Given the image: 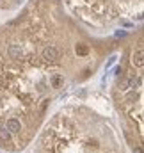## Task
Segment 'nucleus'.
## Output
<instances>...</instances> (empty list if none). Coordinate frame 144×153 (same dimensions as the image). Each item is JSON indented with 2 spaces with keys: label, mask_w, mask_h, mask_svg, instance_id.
Instances as JSON below:
<instances>
[{
  "label": "nucleus",
  "mask_w": 144,
  "mask_h": 153,
  "mask_svg": "<svg viewBox=\"0 0 144 153\" xmlns=\"http://www.w3.org/2000/svg\"><path fill=\"white\" fill-rule=\"evenodd\" d=\"M9 132H13V134H16V132H20L22 130V123L18 121V119H14V117H11V119H7V126H5Z\"/></svg>",
  "instance_id": "3"
},
{
  "label": "nucleus",
  "mask_w": 144,
  "mask_h": 153,
  "mask_svg": "<svg viewBox=\"0 0 144 153\" xmlns=\"http://www.w3.org/2000/svg\"><path fill=\"white\" fill-rule=\"evenodd\" d=\"M59 50L53 46V45H48V46H45V50H43V59L46 61V62H55L57 59H59Z\"/></svg>",
  "instance_id": "1"
},
{
  "label": "nucleus",
  "mask_w": 144,
  "mask_h": 153,
  "mask_svg": "<svg viewBox=\"0 0 144 153\" xmlns=\"http://www.w3.org/2000/svg\"><path fill=\"white\" fill-rule=\"evenodd\" d=\"M11 2H13V4H14V5H18V4H20V2H22V0H11Z\"/></svg>",
  "instance_id": "11"
},
{
  "label": "nucleus",
  "mask_w": 144,
  "mask_h": 153,
  "mask_svg": "<svg viewBox=\"0 0 144 153\" xmlns=\"http://www.w3.org/2000/svg\"><path fill=\"white\" fill-rule=\"evenodd\" d=\"M134 153H143V150H141V146H137V148L134 150Z\"/></svg>",
  "instance_id": "10"
},
{
  "label": "nucleus",
  "mask_w": 144,
  "mask_h": 153,
  "mask_svg": "<svg viewBox=\"0 0 144 153\" xmlns=\"http://www.w3.org/2000/svg\"><path fill=\"white\" fill-rule=\"evenodd\" d=\"M7 52H9L11 59H22V55H23V52H22V48H20L18 45H11Z\"/></svg>",
  "instance_id": "4"
},
{
  "label": "nucleus",
  "mask_w": 144,
  "mask_h": 153,
  "mask_svg": "<svg viewBox=\"0 0 144 153\" xmlns=\"http://www.w3.org/2000/svg\"><path fill=\"white\" fill-rule=\"evenodd\" d=\"M48 103H50V100H43V102H41V105H39V114H41V116L45 114V111H46Z\"/></svg>",
  "instance_id": "8"
},
{
  "label": "nucleus",
  "mask_w": 144,
  "mask_h": 153,
  "mask_svg": "<svg viewBox=\"0 0 144 153\" xmlns=\"http://www.w3.org/2000/svg\"><path fill=\"white\" fill-rule=\"evenodd\" d=\"M62 82H64V76L59 75V73L50 78V85H52V87H55V89H57V87H61V85H62Z\"/></svg>",
  "instance_id": "5"
},
{
  "label": "nucleus",
  "mask_w": 144,
  "mask_h": 153,
  "mask_svg": "<svg viewBox=\"0 0 144 153\" xmlns=\"http://www.w3.org/2000/svg\"><path fill=\"white\" fill-rule=\"evenodd\" d=\"M132 62H134V66H137V68H143L144 66V52H143L141 46L134 52V55H132Z\"/></svg>",
  "instance_id": "2"
},
{
  "label": "nucleus",
  "mask_w": 144,
  "mask_h": 153,
  "mask_svg": "<svg viewBox=\"0 0 144 153\" xmlns=\"http://www.w3.org/2000/svg\"><path fill=\"white\" fill-rule=\"evenodd\" d=\"M0 139H2L4 143H9V141H11V132H9L7 128H4V126L0 128Z\"/></svg>",
  "instance_id": "7"
},
{
  "label": "nucleus",
  "mask_w": 144,
  "mask_h": 153,
  "mask_svg": "<svg viewBox=\"0 0 144 153\" xmlns=\"http://www.w3.org/2000/svg\"><path fill=\"white\" fill-rule=\"evenodd\" d=\"M75 52H76V55H87L89 53V46L87 45H76V48H75Z\"/></svg>",
  "instance_id": "6"
},
{
  "label": "nucleus",
  "mask_w": 144,
  "mask_h": 153,
  "mask_svg": "<svg viewBox=\"0 0 144 153\" xmlns=\"http://www.w3.org/2000/svg\"><path fill=\"white\" fill-rule=\"evenodd\" d=\"M9 2H11V0H0V9H7V7H11Z\"/></svg>",
  "instance_id": "9"
}]
</instances>
